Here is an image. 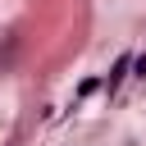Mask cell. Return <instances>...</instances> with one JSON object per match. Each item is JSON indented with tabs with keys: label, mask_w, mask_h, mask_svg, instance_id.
<instances>
[{
	"label": "cell",
	"mask_w": 146,
	"mask_h": 146,
	"mask_svg": "<svg viewBox=\"0 0 146 146\" xmlns=\"http://www.w3.org/2000/svg\"><path fill=\"white\" fill-rule=\"evenodd\" d=\"M132 78L146 82V55H132Z\"/></svg>",
	"instance_id": "6da1fadb"
},
{
	"label": "cell",
	"mask_w": 146,
	"mask_h": 146,
	"mask_svg": "<svg viewBox=\"0 0 146 146\" xmlns=\"http://www.w3.org/2000/svg\"><path fill=\"white\" fill-rule=\"evenodd\" d=\"M96 87H100V78H87V82H82V87H78V100H87V96H91V91H96Z\"/></svg>",
	"instance_id": "7a4b0ae2"
}]
</instances>
